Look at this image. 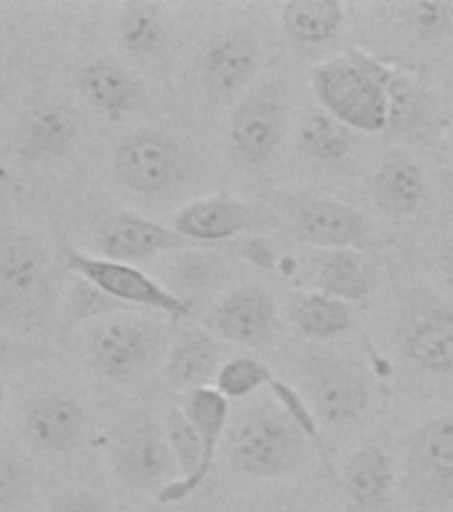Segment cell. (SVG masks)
I'll return each instance as SVG.
<instances>
[{
  "label": "cell",
  "instance_id": "12",
  "mask_svg": "<svg viewBox=\"0 0 453 512\" xmlns=\"http://www.w3.org/2000/svg\"><path fill=\"white\" fill-rule=\"evenodd\" d=\"M160 331L142 320H107L91 336V363L107 379L139 374L155 355Z\"/></svg>",
  "mask_w": 453,
  "mask_h": 512
},
{
  "label": "cell",
  "instance_id": "24",
  "mask_svg": "<svg viewBox=\"0 0 453 512\" xmlns=\"http://www.w3.org/2000/svg\"><path fill=\"white\" fill-rule=\"evenodd\" d=\"M374 267L363 251H328L315 270V286L320 294L334 296L347 304L363 302L374 288Z\"/></svg>",
  "mask_w": 453,
  "mask_h": 512
},
{
  "label": "cell",
  "instance_id": "11",
  "mask_svg": "<svg viewBox=\"0 0 453 512\" xmlns=\"http://www.w3.org/2000/svg\"><path fill=\"white\" fill-rule=\"evenodd\" d=\"M400 350L411 366L427 374H453V307L440 302L414 304L403 320Z\"/></svg>",
  "mask_w": 453,
  "mask_h": 512
},
{
  "label": "cell",
  "instance_id": "14",
  "mask_svg": "<svg viewBox=\"0 0 453 512\" xmlns=\"http://www.w3.org/2000/svg\"><path fill=\"white\" fill-rule=\"evenodd\" d=\"M312 406L328 424L344 427L358 422L368 408L366 379L334 358H312L307 371Z\"/></svg>",
  "mask_w": 453,
  "mask_h": 512
},
{
  "label": "cell",
  "instance_id": "31",
  "mask_svg": "<svg viewBox=\"0 0 453 512\" xmlns=\"http://www.w3.org/2000/svg\"><path fill=\"white\" fill-rule=\"evenodd\" d=\"M406 22L419 40H440L453 30V3L440 0H422V3H408L403 8Z\"/></svg>",
  "mask_w": 453,
  "mask_h": 512
},
{
  "label": "cell",
  "instance_id": "38",
  "mask_svg": "<svg viewBox=\"0 0 453 512\" xmlns=\"http://www.w3.org/2000/svg\"><path fill=\"white\" fill-rule=\"evenodd\" d=\"M448 152H451V158H453V128L448 131Z\"/></svg>",
  "mask_w": 453,
  "mask_h": 512
},
{
  "label": "cell",
  "instance_id": "21",
  "mask_svg": "<svg viewBox=\"0 0 453 512\" xmlns=\"http://www.w3.org/2000/svg\"><path fill=\"white\" fill-rule=\"evenodd\" d=\"M78 88L94 110L112 120H120L136 112L144 99L142 83L128 70L110 62L86 64L78 72Z\"/></svg>",
  "mask_w": 453,
  "mask_h": 512
},
{
  "label": "cell",
  "instance_id": "4",
  "mask_svg": "<svg viewBox=\"0 0 453 512\" xmlns=\"http://www.w3.org/2000/svg\"><path fill=\"white\" fill-rule=\"evenodd\" d=\"M304 435L278 408L264 403L243 411L227 440L230 464L248 478H283L302 462Z\"/></svg>",
  "mask_w": 453,
  "mask_h": 512
},
{
  "label": "cell",
  "instance_id": "9",
  "mask_svg": "<svg viewBox=\"0 0 453 512\" xmlns=\"http://www.w3.org/2000/svg\"><path fill=\"white\" fill-rule=\"evenodd\" d=\"M291 230L299 243L326 251H363L371 246V224L358 208L334 198H302L291 208Z\"/></svg>",
  "mask_w": 453,
  "mask_h": 512
},
{
  "label": "cell",
  "instance_id": "30",
  "mask_svg": "<svg viewBox=\"0 0 453 512\" xmlns=\"http://www.w3.org/2000/svg\"><path fill=\"white\" fill-rule=\"evenodd\" d=\"M267 390L272 392V400H275L280 411L291 419V424H294L296 430L302 432L304 438L310 440V443H315L318 451L326 454V443H323V435H320L318 419H315V414H312V406H307V400H304L302 395L291 387V384L278 379V376L272 379Z\"/></svg>",
  "mask_w": 453,
  "mask_h": 512
},
{
  "label": "cell",
  "instance_id": "22",
  "mask_svg": "<svg viewBox=\"0 0 453 512\" xmlns=\"http://www.w3.org/2000/svg\"><path fill=\"white\" fill-rule=\"evenodd\" d=\"M83 427L86 419L78 403L56 395L32 400L24 411V435L43 451H70L83 435Z\"/></svg>",
  "mask_w": 453,
  "mask_h": 512
},
{
  "label": "cell",
  "instance_id": "2",
  "mask_svg": "<svg viewBox=\"0 0 453 512\" xmlns=\"http://www.w3.org/2000/svg\"><path fill=\"white\" fill-rule=\"evenodd\" d=\"M230 419V400L214 387L187 392L182 408L168 411L166 438L174 451L179 478L160 491L155 499L160 504L184 502L203 483L214 467L216 448L222 443Z\"/></svg>",
  "mask_w": 453,
  "mask_h": 512
},
{
  "label": "cell",
  "instance_id": "26",
  "mask_svg": "<svg viewBox=\"0 0 453 512\" xmlns=\"http://www.w3.org/2000/svg\"><path fill=\"white\" fill-rule=\"evenodd\" d=\"M291 326L307 339L315 342H331L350 331L352 310L350 304L334 296L310 291V294L294 296V302L288 307Z\"/></svg>",
  "mask_w": 453,
  "mask_h": 512
},
{
  "label": "cell",
  "instance_id": "28",
  "mask_svg": "<svg viewBox=\"0 0 453 512\" xmlns=\"http://www.w3.org/2000/svg\"><path fill=\"white\" fill-rule=\"evenodd\" d=\"M299 147L307 158L334 163L350 152L352 131L326 110H312L299 126Z\"/></svg>",
  "mask_w": 453,
  "mask_h": 512
},
{
  "label": "cell",
  "instance_id": "1",
  "mask_svg": "<svg viewBox=\"0 0 453 512\" xmlns=\"http://www.w3.org/2000/svg\"><path fill=\"white\" fill-rule=\"evenodd\" d=\"M395 75L360 51L328 59L312 72V94L320 110L350 131L382 134L395 118Z\"/></svg>",
  "mask_w": 453,
  "mask_h": 512
},
{
  "label": "cell",
  "instance_id": "15",
  "mask_svg": "<svg viewBox=\"0 0 453 512\" xmlns=\"http://www.w3.org/2000/svg\"><path fill=\"white\" fill-rule=\"evenodd\" d=\"M278 307L264 288L243 286L224 294L211 310V326L227 342L243 347H262L275 334Z\"/></svg>",
  "mask_w": 453,
  "mask_h": 512
},
{
  "label": "cell",
  "instance_id": "20",
  "mask_svg": "<svg viewBox=\"0 0 453 512\" xmlns=\"http://www.w3.org/2000/svg\"><path fill=\"white\" fill-rule=\"evenodd\" d=\"M224 366L222 344L203 328H190L174 342L166 358V379L179 390H203Z\"/></svg>",
  "mask_w": 453,
  "mask_h": 512
},
{
  "label": "cell",
  "instance_id": "29",
  "mask_svg": "<svg viewBox=\"0 0 453 512\" xmlns=\"http://www.w3.org/2000/svg\"><path fill=\"white\" fill-rule=\"evenodd\" d=\"M275 374L270 371L267 363L251 355H238V358L224 360V366L219 368V374L214 379V390L222 392L224 398H248L262 387H270Z\"/></svg>",
  "mask_w": 453,
  "mask_h": 512
},
{
  "label": "cell",
  "instance_id": "13",
  "mask_svg": "<svg viewBox=\"0 0 453 512\" xmlns=\"http://www.w3.org/2000/svg\"><path fill=\"white\" fill-rule=\"evenodd\" d=\"M270 219L259 208L235 198H200L182 206L174 214V230L198 243H219L246 232L267 227Z\"/></svg>",
  "mask_w": 453,
  "mask_h": 512
},
{
  "label": "cell",
  "instance_id": "10",
  "mask_svg": "<svg viewBox=\"0 0 453 512\" xmlns=\"http://www.w3.org/2000/svg\"><path fill=\"white\" fill-rule=\"evenodd\" d=\"M96 243L104 259L126 264L150 262L160 254L195 248V243L179 235L174 227H163L160 222H152L134 211H118L110 219H104L96 232Z\"/></svg>",
  "mask_w": 453,
  "mask_h": 512
},
{
  "label": "cell",
  "instance_id": "18",
  "mask_svg": "<svg viewBox=\"0 0 453 512\" xmlns=\"http://www.w3.org/2000/svg\"><path fill=\"white\" fill-rule=\"evenodd\" d=\"M259 70V48L246 32H227L208 46L203 78L216 96H238Z\"/></svg>",
  "mask_w": 453,
  "mask_h": 512
},
{
  "label": "cell",
  "instance_id": "40",
  "mask_svg": "<svg viewBox=\"0 0 453 512\" xmlns=\"http://www.w3.org/2000/svg\"><path fill=\"white\" fill-rule=\"evenodd\" d=\"M347 512H355V510H350V507H347Z\"/></svg>",
  "mask_w": 453,
  "mask_h": 512
},
{
  "label": "cell",
  "instance_id": "6",
  "mask_svg": "<svg viewBox=\"0 0 453 512\" xmlns=\"http://www.w3.org/2000/svg\"><path fill=\"white\" fill-rule=\"evenodd\" d=\"M112 166L123 187L144 198H155L179 187L190 163L174 136L155 128H139L118 144Z\"/></svg>",
  "mask_w": 453,
  "mask_h": 512
},
{
  "label": "cell",
  "instance_id": "33",
  "mask_svg": "<svg viewBox=\"0 0 453 512\" xmlns=\"http://www.w3.org/2000/svg\"><path fill=\"white\" fill-rule=\"evenodd\" d=\"M24 496V475L19 464L0 456V507H16Z\"/></svg>",
  "mask_w": 453,
  "mask_h": 512
},
{
  "label": "cell",
  "instance_id": "3",
  "mask_svg": "<svg viewBox=\"0 0 453 512\" xmlns=\"http://www.w3.org/2000/svg\"><path fill=\"white\" fill-rule=\"evenodd\" d=\"M59 294L51 256L30 235L0 238V320L35 328L51 315Z\"/></svg>",
  "mask_w": 453,
  "mask_h": 512
},
{
  "label": "cell",
  "instance_id": "36",
  "mask_svg": "<svg viewBox=\"0 0 453 512\" xmlns=\"http://www.w3.org/2000/svg\"><path fill=\"white\" fill-rule=\"evenodd\" d=\"M446 195H448V203H451V211H453V171L446 174Z\"/></svg>",
  "mask_w": 453,
  "mask_h": 512
},
{
  "label": "cell",
  "instance_id": "25",
  "mask_svg": "<svg viewBox=\"0 0 453 512\" xmlns=\"http://www.w3.org/2000/svg\"><path fill=\"white\" fill-rule=\"evenodd\" d=\"M280 22L294 43L318 48L339 35L344 11L336 0H291L280 8Z\"/></svg>",
  "mask_w": 453,
  "mask_h": 512
},
{
  "label": "cell",
  "instance_id": "35",
  "mask_svg": "<svg viewBox=\"0 0 453 512\" xmlns=\"http://www.w3.org/2000/svg\"><path fill=\"white\" fill-rule=\"evenodd\" d=\"M443 275H446L448 286L453 288V246L448 248L446 256H443Z\"/></svg>",
  "mask_w": 453,
  "mask_h": 512
},
{
  "label": "cell",
  "instance_id": "19",
  "mask_svg": "<svg viewBox=\"0 0 453 512\" xmlns=\"http://www.w3.org/2000/svg\"><path fill=\"white\" fill-rule=\"evenodd\" d=\"M392 470L390 454L379 448L376 443L360 446L355 454L347 459L342 472L344 491H347V502L350 510L355 512H376L382 510L384 504L390 502Z\"/></svg>",
  "mask_w": 453,
  "mask_h": 512
},
{
  "label": "cell",
  "instance_id": "23",
  "mask_svg": "<svg viewBox=\"0 0 453 512\" xmlns=\"http://www.w3.org/2000/svg\"><path fill=\"white\" fill-rule=\"evenodd\" d=\"M371 190H374L376 206L382 208L384 214L411 216L424 203L427 182L416 160L408 155H392L376 168Z\"/></svg>",
  "mask_w": 453,
  "mask_h": 512
},
{
  "label": "cell",
  "instance_id": "37",
  "mask_svg": "<svg viewBox=\"0 0 453 512\" xmlns=\"http://www.w3.org/2000/svg\"><path fill=\"white\" fill-rule=\"evenodd\" d=\"M3 403H6V392H3V384H0V419H3Z\"/></svg>",
  "mask_w": 453,
  "mask_h": 512
},
{
  "label": "cell",
  "instance_id": "16",
  "mask_svg": "<svg viewBox=\"0 0 453 512\" xmlns=\"http://www.w3.org/2000/svg\"><path fill=\"white\" fill-rule=\"evenodd\" d=\"M286 134V112L272 94H251L232 110V147L248 166L270 160Z\"/></svg>",
  "mask_w": 453,
  "mask_h": 512
},
{
  "label": "cell",
  "instance_id": "17",
  "mask_svg": "<svg viewBox=\"0 0 453 512\" xmlns=\"http://www.w3.org/2000/svg\"><path fill=\"white\" fill-rule=\"evenodd\" d=\"M78 136V120L64 104L32 107L16 128V150L24 160H56Z\"/></svg>",
  "mask_w": 453,
  "mask_h": 512
},
{
  "label": "cell",
  "instance_id": "34",
  "mask_svg": "<svg viewBox=\"0 0 453 512\" xmlns=\"http://www.w3.org/2000/svg\"><path fill=\"white\" fill-rule=\"evenodd\" d=\"M240 254H243V259H248V262L259 264V267H272L275 259H278L275 248H272L264 238H259V235H251V238L243 240V243H240Z\"/></svg>",
  "mask_w": 453,
  "mask_h": 512
},
{
  "label": "cell",
  "instance_id": "39",
  "mask_svg": "<svg viewBox=\"0 0 453 512\" xmlns=\"http://www.w3.org/2000/svg\"><path fill=\"white\" fill-rule=\"evenodd\" d=\"M0 355H3V344H0Z\"/></svg>",
  "mask_w": 453,
  "mask_h": 512
},
{
  "label": "cell",
  "instance_id": "8",
  "mask_svg": "<svg viewBox=\"0 0 453 512\" xmlns=\"http://www.w3.org/2000/svg\"><path fill=\"white\" fill-rule=\"evenodd\" d=\"M406 496L419 507L453 502V414L419 427L406 459Z\"/></svg>",
  "mask_w": 453,
  "mask_h": 512
},
{
  "label": "cell",
  "instance_id": "7",
  "mask_svg": "<svg viewBox=\"0 0 453 512\" xmlns=\"http://www.w3.org/2000/svg\"><path fill=\"white\" fill-rule=\"evenodd\" d=\"M112 470L136 491H155V496L174 483L176 459L168 446L166 427L150 416H139L120 430L112 446Z\"/></svg>",
  "mask_w": 453,
  "mask_h": 512
},
{
  "label": "cell",
  "instance_id": "27",
  "mask_svg": "<svg viewBox=\"0 0 453 512\" xmlns=\"http://www.w3.org/2000/svg\"><path fill=\"white\" fill-rule=\"evenodd\" d=\"M120 46L134 59H155L166 46V24L152 3H128L120 11Z\"/></svg>",
  "mask_w": 453,
  "mask_h": 512
},
{
  "label": "cell",
  "instance_id": "5",
  "mask_svg": "<svg viewBox=\"0 0 453 512\" xmlns=\"http://www.w3.org/2000/svg\"><path fill=\"white\" fill-rule=\"evenodd\" d=\"M62 259L67 270L75 272L83 278V283L94 286L99 294L110 296L115 302L139 304V307H150L174 320L187 318L192 312L190 302L160 286L158 280L150 278L136 264L112 262L104 256H91L78 251L70 243H62Z\"/></svg>",
  "mask_w": 453,
  "mask_h": 512
},
{
  "label": "cell",
  "instance_id": "32",
  "mask_svg": "<svg viewBox=\"0 0 453 512\" xmlns=\"http://www.w3.org/2000/svg\"><path fill=\"white\" fill-rule=\"evenodd\" d=\"M48 512H110L107 502L102 496H96L94 491L86 488H67L56 496Z\"/></svg>",
  "mask_w": 453,
  "mask_h": 512
}]
</instances>
